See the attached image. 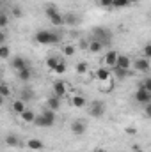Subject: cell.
<instances>
[{"mask_svg":"<svg viewBox=\"0 0 151 152\" xmlns=\"http://www.w3.org/2000/svg\"><path fill=\"white\" fill-rule=\"evenodd\" d=\"M34 124L39 126V127H50V126H53V124H55V112L44 108L41 115H36Z\"/></svg>","mask_w":151,"mask_h":152,"instance_id":"6da1fadb","label":"cell"},{"mask_svg":"<svg viewBox=\"0 0 151 152\" xmlns=\"http://www.w3.org/2000/svg\"><path fill=\"white\" fill-rule=\"evenodd\" d=\"M44 14H46V18L52 21V25H55V27H62V25H64V18H62V14L59 12L57 5L48 4L46 9H44Z\"/></svg>","mask_w":151,"mask_h":152,"instance_id":"7a4b0ae2","label":"cell"},{"mask_svg":"<svg viewBox=\"0 0 151 152\" xmlns=\"http://www.w3.org/2000/svg\"><path fill=\"white\" fill-rule=\"evenodd\" d=\"M36 41H38L39 44H57L61 41V37L57 34L50 32V30H39L38 34H36Z\"/></svg>","mask_w":151,"mask_h":152,"instance_id":"3957f363","label":"cell"},{"mask_svg":"<svg viewBox=\"0 0 151 152\" xmlns=\"http://www.w3.org/2000/svg\"><path fill=\"white\" fill-rule=\"evenodd\" d=\"M93 34H94V39L100 41L103 46H107L112 41V32L109 28H105V27H94L93 28Z\"/></svg>","mask_w":151,"mask_h":152,"instance_id":"277c9868","label":"cell"},{"mask_svg":"<svg viewBox=\"0 0 151 152\" xmlns=\"http://www.w3.org/2000/svg\"><path fill=\"white\" fill-rule=\"evenodd\" d=\"M52 90H53V96L55 97H64L66 96V92H68V87H66V83L62 81V80H57V81H53V85H52Z\"/></svg>","mask_w":151,"mask_h":152,"instance_id":"5b68a950","label":"cell"},{"mask_svg":"<svg viewBox=\"0 0 151 152\" xmlns=\"http://www.w3.org/2000/svg\"><path fill=\"white\" fill-rule=\"evenodd\" d=\"M132 66H133V69L137 73H148L150 71V58H146V57L137 58L135 62H132Z\"/></svg>","mask_w":151,"mask_h":152,"instance_id":"8992f818","label":"cell"},{"mask_svg":"<svg viewBox=\"0 0 151 152\" xmlns=\"http://www.w3.org/2000/svg\"><path fill=\"white\" fill-rule=\"evenodd\" d=\"M91 115L94 117V118H100V117H103L105 115V103L103 101H94L93 104H91Z\"/></svg>","mask_w":151,"mask_h":152,"instance_id":"52a82bcc","label":"cell"},{"mask_svg":"<svg viewBox=\"0 0 151 152\" xmlns=\"http://www.w3.org/2000/svg\"><path fill=\"white\" fill-rule=\"evenodd\" d=\"M135 101H137V103H141V104L151 103V92L144 90L142 87H139V88H137V92H135Z\"/></svg>","mask_w":151,"mask_h":152,"instance_id":"ba28073f","label":"cell"},{"mask_svg":"<svg viewBox=\"0 0 151 152\" xmlns=\"http://www.w3.org/2000/svg\"><path fill=\"white\" fill-rule=\"evenodd\" d=\"M27 149L30 152H43V149H44V143L41 142V140H38V138H30V140H27Z\"/></svg>","mask_w":151,"mask_h":152,"instance_id":"9c48e42d","label":"cell"},{"mask_svg":"<svg viewBox=\"0 0 151 152\" xmlns=\"http://www.w3.org/2000/svg\"><path fill=\"white\" fill-rule=\"evenodd\" d=\"M114 67H119V69H130L132 67V58L128 55H117V60H115V66Z\"/></svg>","mask_w":151,"mask_h":152,"instance_id":"30bf717a","label":"cell"},{"mask_svg":"<svg viewBox=\"0 0 151 152\" xmlns=\"http://www.w3.org/2000/svg\"><path fill=\"white\" fill-rule=\"evenodd\" d=\"M117 51H114V50H110L109 53H105V57H103V64H105V67H114L115 66V60H117Z\"/></svg>","mask_w":151,"mask_h":152,"instance_id":"8fae6325","label":"cell"},{"mask_svg":"<svg viewBox=\"0 0 151 152\" xmlns=\"http://www.w3.org/2000/svg\"><path fill=\"white\" fill-rule=\"evenodd\" d=\"M71 133H73L75 136H82V134L85 133V124H84L82 120H73V122H71Z\"/></svg>","mask_w":151,"mask_h":152,"instance_id":"7c38bea8","label":"cell"},{"mask_svg":"<svg viewBox=\"0 0 151 152\" xmlns=\"http://www.w3.org/2000/svg\"><path fill=\"white\" fill-rule=\"evenodd\" d=\"M94 78H96L98 81H103V80L112 78V75H110V69H109V67H100V69H96V71H94Z\"/></svg>","mask_w":151,"mask_h":152,"instance_id":"4fadbf2b","label":"cell"},{"mask_svg":"<svg viewBox=\"0 0 151 152\" xmlns=\"http://www.w3.org/2000/svg\"><path fill=\"white\" fill-rule=\"evenodd\" d=\"M62 18H64V25H78L82 21L80 16L75 12H66V14H62Z\"/></svg>","mask_w":151,"mask_h":152,"instance_id":"5bb4252c","label":"cell"},{"mask_svg":"<svg viewBox=\"0 0 151 152\" xmlns=\"http://www.w3.org/2000/svg\"><path fill=\"white\" fill-rule=\"evenodd\" d=\"M20 117H21V120L25 122V124H34V118H36V113L32 112V110H29V108H25L21 113H20Z\"/></svg>","mask_w":151,"mask_h":152,"instance_id":"9a60e30c","label":"cell"},{"mask_svg":"<svg viewBox=\"0 0 151 152\" xmlns=\"http://www.w3.org/2000/svg\"><path fill=\"white\" fill-rule=\"evenodd\" d=\"M11 66H13V69H16V73H18V71H21L23 67H27V60L21 58V57H14V58L11 60Z\"/></svg>","mask_w":151,"mask_h":152,"instance_id":"2e32d148","label":"cell"},{"mask_svg":"<svg viewBox=\"0 0 151 152\" xmlns=\"http://www.w3.org/2000/svg\"><path fill=\"white\" fill-rule=\"evenodd\" d=\"M87 50H89L91 53H100V51L103 50V44H101L100 41L93 39V41H89V42H87Z\"/></svg>","mask_w":151,"mask_h":152,"instance_id":"e0dca14e","label":"cell"},{"mask_svg":"<svg viewBox=\"0 0 151 152\" xmlns=\"http://www.w3.org/2000/svg\"><path fill=\"white\" fill-rule=\"evenodd\" d=\"M70 103H71V106H75V108H84L85 104H87V101H85V97L84 96H73L71 99H70Z\"/></svg>","mask_w":151,"mask_h":152,"instance_id":"ac0fdd59","label":"cell"},{"mask_svg":"<svg viewBox=\"0 0 151 152\" xmlns=\"http://www.w3.org/2000/svg\"><path fill=\"white\" fill-rule=\"evenodd\" d=\"M59 106H61V99H59V97H55V96H53V97H50V99L46 101V108H48V110H52V112H57V110H59Z\"/></svg>","mask_w":151,"mask_h":152,"instance_id":"d6986e66","label":"cell"},{"mask_svg":"<svg viewBox=\"0 0 151 152\" xmlns=\"http://www.w3.org/2000/svg\"><path fill=\"white\" fill-rule=\"evenodd\" d=\"M20 99L27 104L29 101H32V99H34V92H32L30 88H23V90H21V94H20Z\"/></svg>","mask_w":151,"mask_h":152,"instance_id":"ffe728a7","label":"cell"},{"mask_svg":"<svg viewBox=\"0 0 151 152\" xmlns=\"http://www.w3.org/2000/svg\"><path fill=\"white\" fill-rule=\"evenodd\" d=\"M11 108H13V112H14V113L20 115L21 112H23V110H25V108H27V106H25V103H23L21 99H16V101H13Z\"/></svg>","mask_w":151,"mask_h":152,"instance_id":"44dd1931","label":"cell"},{"mask_svg":"<svg viewBox=\"0 0 151 152\" xmlns=\"http://www.w3.org/2000/svg\"><path fill=\"white\" fill-rule=\"evenodd\" d=\"M100 88L103 90V92H110L114 88V81L112 78H109V80H103V81H100Z\"/></svg>","mask_w":151,"mask_h":152,"instance_id":"7402d4cb","label":"cell"},{"mask_svg":"<svg viewBox=\"0 0 151 152\" xmlns=\"http://www.w3.org/2000/svg\"><path fill=\"white\" fill-rule=\"evenodd\" d=\"M5 143H7L9 147H18V145H20V138H18L16 134H7Z\"/></svg>","mask_w":151,"mask_h":152,"instance_id":"603a6c76","label":"cell"},{"mask_svg":"<svg viewBox=\"0 0 151 152\" xmlns=\"http://www.w3.org/2000/svg\"><path fill=\"white\" fill-rule=\"evenodd\" d=\"M30 75H32V73H30L29 66H27V67H23L21 71H18V78H20L21 81H29V80H30Z\"/></svg>","mask_w":151,"mask_h":152,"instance_id":"cb8c5ba5","label":"cell"},{"mask_svg":"<svg viewBox=\"0 0 151 152\" xmlns=\"http://www.w3.org/2000/svg\"><path fill=\"white\" fill-rule=\"evenodd\" d=\"M52 73H55V75H64V73H66V62H64V60H59V64L55 66V69H53Z\"/></svg>","mask_w":151,"mask_h":152,"instance_id":"d4e9b609","label":"cell"},{"mask_svg":"<svg viewBox=\"0 0 151 152\" xmlns=\"http://www.w3.org/2000/svg\"><path fill=\"white\" fill-rule=\"evenodd\" d=\"M114 75L117 76L119 80H124L126 76L130 75V69H119V67H114Z\"/></svg>","mask_w":151,"mask_h":152,"instance_id":"484cf974","label":"cell"},{"mask_svg":"<svg viewBox=\"0 0 151 152\" xmlns=\"http://www.w3.org/2000/svg\"><path fill=\"white\" fill-rule=\"evenodd\" d=\"M11 55V48L7 44H0V58H9Z\"/></svg>","mask_w":151,"mask_h":152,"instance_id":"4316f807","label":"cell"},{"mask_svg":"<svg viewBox=\"0 0 151 152\" xmlns=\"http://www.w3.org/2000/svg\"><path fill=\"white\" fill-rule=\"evenodd\" d=\"M57 64H59V58H55V57H50V58L46 60V69H48V71H53Z\"/></svg>","mask_w":151,"mask_h":152,"instance_id":"83f0119b","label":"cell"},{"mask_svg":"<svg viewBox=\"0 0 151 152\" xmlns=\"http://www.w3.org/2000/svg\"><path fill=\"white\" fill-rule=\"evenodd\" d=\"M75 46H73V44H66V46H64V48H62V53H64V55H66V57H73V55H75Z\"/></svg>","mask_w":151,"mask_h":152,"instance_id":"f1b7e54d","label":"cell"},{"mask_svg":"<svg viewBox=\"0 0 151 152\" xmlns=\"http://www.w3.org/2000/svg\"><path fill=\"white\" fill-rule=\"evenodd\" d=\"M76 73H78V75H87V64H85V62H78V64H76Z\"/></svg>","mask_w":151,"mask_h":152,"instance_id":"f546056e","label":"cell"},{"mask_svg":"<svg viewBox=\"0 0 151 152\" xmlns=\"http://www.w3.org/2000/svg\"><path fill=\"white\" fill-rule=\"evenodd\" d=\"M130 4H128V0H112V7H117V9H121V7H128Z\"/></svg>","mask_w":151,"mask_h":152,"instance_id":"4dcf8cb0","label":"cell"},{"mask_svg":"<svg viewBox=\"0 0 151 152\" xmlns=\"http://www.w3.org/2000/svg\"><path fill=\"white\" fill-rule=\"evenodd\" d=\"M0 96H2V97L11 96V90H9V87H7L5 83H0Z\"/></svg>","mask_w":151,"mask_h":152,"instance_id":"1f68e13d","label":"cell"},{"mask_svg":"<svg viewBox=\"0 0 151 152\" xmlns=\"http://www.w3.org/2000/svg\"><path fill=\"white\" fill-rule=\"evenodd\" d=\"M9 25V16L7 14H0V28H5Z\"/></svg>","mask_w":151,"mask_h":152,"instance_id":"d6a6232c","label":"cell"},{"mask_svg":"<svg viewBox=\"0 0 151 152\" xmlns=\"http://www.w3.org/2000/svg\"><path fill=\"white\" fill-rule=\"evenodd\" d=\"M100 7H105V9H110L112 7V0H98Z\"/></svg>","mask_w":151,"mask_h":152,"instance_id":"836d02e7","label":"cell"},{"mask_svg":"<svg viewBox=\"0 0 151 152\" xmlns=\"http://www.w3.org/2000/svg\"><path fill=\"white\" fill-rule=\"evenodd\" d=\"M144 90H148V92H151V78H146L144 81H142V85H141Z\"/></svg>","mask_w":151,"mask_h":152,"instance_id":"e575fe53","label":"cell"},{"mask_svg":"<svg viewBox=\"0 0 151 152\" xmlns=\"http://www.w3.org/2000/svg\"><path fill=\"white\" fill-rule=\"evenodd\" d=\"M144 57H146V58H151V44L150 42L144 46Z\"/></svg>","mask_w":151,"mask_h":152,"instance_id":"d590c367","label":"cell"},{"mask_svg":"<svg viewBox=\"0 0 151 152\" xmlns=\"http://www.w3.org/2000/svg\"><path fill=\"white\" fill-rule=\"evenodd\" d=\"M21 14H23V12H21L20 7H13V16H14V18H20Z\"/></svg>","mask_w":151,"mask_h":152,"instance_id":"8d00e7d4","label":"cell"},{"mask_svg":"<svg viewBox=\"0 0 151 152\" xmlns=\"http://www.w3.org/2000/svg\"><path fill=\"white\" fill-rule=\"evenodd\" d=\"M124 131H126V134H130V136H133V134L137 133V129H135V127H126Z\"/></svg>","mask_w":151,"mask_h":152,"instance_id":"74e56055","label":"cell"},{"mask_svg":"<svg viewBox=\"0 0 151 152\" xmlns=\"http://www.w3.org/2000/svg\"><path fill=\"white\" fill-rule=\"evenodd\" d=\"M5 39H7V36H5V34L0 30V44H4V42H5Z\"/></svg>","mask_w":151,"mask_h":152,"instance_id":"f35d334b","label":"cell"},{"mask_svg":"<svg viewBox=\"0 0 151 152\" xmlns=\"http://www.w3.org/2000/svg\"><path fill=\"white\" fill-rule=\"evenodd\" d=\"M146 115H151V104L146 103Z\"/></svg>","mask_w":151,"mask_h":152,"instance_id":"ab89813d","label":"cell"},{"mask_svg":"<svg viewBox=\"0 0 151 152\" xmlns=\"http://www.w3.org/2000/svg\"><path fill=\"white\" fill-rule=\"evenodd\" d=\"M94 152H107V151H105L103 147H96V149H94Z\"/></svg>","mask_w":151,"mask_h":152,"instance_id":"60d3db41","label":"cell"},{"mask_svg":"<svg viewBox=\"0 0 151 152\" xmlns=\"http://www.w3.org/2000/svg\"><path fill=\"white\" fill-rule=\"evenodd\" d=\"M137 2H141V0H128V4L132 5V4H137Z\"/></svg>","mask_w":151,"mask_h":152,"instance_id":"b9f144b4","label":"cell"},{"mask_svg":"<svg viewBox=\"0 0 151 152\" xmlns=\"http://www.w3.org/2000/svg\"><path fill=\"white\" fill-rule=\"evenodd\" d=\"M4 99H5V97H2V96H0V106L4 104Z\"/></svg>","mask_w":151,"mask_h":152,"instance_id":"7bdbcfd3","label":"cell"},{"mask_svg":"<svg viewBox=\"0 0 151 152\" xmlns=\"http://www.w3.org/2000/svg\"><path fill=\"white\" fill-rule=\"evenodd\" d=\"M0 83H2V75H0Z\"/></svg>","mask_w":151,"mask_h":152,"instance_id":"ee69618b","label":"cell"},{"mask_svg":"<svg viewBox=\"0 0 151 152\" xmlns=\"http://www.w3.org/2000/svg\"><path fill=\"white\" fill-rule=\"evenodd\" d=\"M0 5H2V0H0Z\"/></svg>","mask_w":151,"mask_h":152,"instance_id":"f6af8a7d","label":"cell"}]
</instances>
